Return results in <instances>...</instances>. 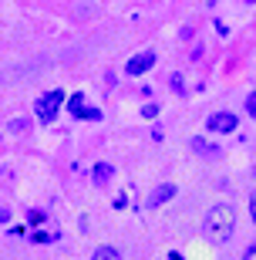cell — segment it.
<instances>
[{"label":"cell","mask_w":256,"mask_h":260,"mask_svg":"<svg viewBox=\"0 0 256 260\" xmlns=\"http://www.w3.org/2000/svg\"><path fill=\"white\" fill-rule=\"evenodd\" d=\"M243 260H256V243H249V250L243 253Z\"/></svg>","instance_id":"obj_18"},{"label":"cell","mask_w":256,"mask_h":260,"mask_svg":"<svg viewBox=\"0 0 256 260\" xmlns=\"http://www.w3.org/2000/svg\"><path fill=\"white\" fill-rule=\"evenodd\" d=\"M10 128H14V132H24V128H27V122H24V118H17V122H10Z\"/></svg>","instance_id":"obj_15"},{"label":"cell","mask_w":256,"mask_h":260,"mask_svg":"<svg viewBox=\"0 0 256 260\" xmlns=\"http://www.w3.org/2000/svg\"><path fill=\"white\" fill-rule=\"evenodd\" d=\"M4 223H10V210L7 206H0V226H4Z\"/></svg>","instance_id":"obj_16"},{"label":"cell","mask_w":256,"mask_h":260,"mask_svg":"<svg viewBox=\"0 0 256 260\" xmlns=\"http://www.w3.org/2000/svg\"><path fill=\"white\" fill-rule=\"evenodd\" d=\"M112 176H115L112 162H98L95 166V186H108V183H112Z\"/></svg>","instance_id":"obj_6"},{"label":"cell","mask_w":256,"mask_h":260,"mask_svg":"<svg viewBox=\"0 0 256 260\" xmlns=\"http://www.w3.org/2000/svg\"><path fill=\"white\" fill-rule=\"evenodd\" d=\"M236 125H239V118L233 115V112H216V115H209V122H206L209 132H219V135L236 132Z\"/></svg>","instance_id":"obj_4"},{"label":"cell","mask_w":256,"mask_h":260,"mask_svg":"<svg viewBox=\"0 0 256 260\" xmlns=\"http://www.w3.org/2000/svg\"><path fill=\"white\" fill-rule=\"evenodd\" d=\"M44 220H48V213H44V210H30L27 213V223H30V226H41Z\"/></svg>","instance_id":"obj_12"},{"label":"cell","mask_w":256,"mask_h":260,"mask_svg":"<svg viewBox=\"0 0 256 260\" xmlns=\"http://www.w3.org/2000/svg\"><path fill=\"white\" fill-rule=\"evenodd\" d=\"M81 118H85V122H101V108L85 105V108H81Z\"/></svg>","instance_id":"obj_10"},{"label":"cell","mask_w":256,"mask_h":260,"mask_svg":"<svg viewBox=\"0 0 256 260\" xmlns=\"http://www.w3.org/2000/svg\"><path fill=\"white\" fill-rule=\"evenodd\" d=\"M249 216H253V223H256V193L249 196Z\"/></svg>","instance_id":"obj_19"},{"label":"cell","mask_w":256,"mask_h":260,"mask_svg":"<svg viewBox=\"0 0 256 260\" xmlns=\"http://www.w3.org/2000/svg\"><path fill=\"white\" fill-rule=\"evenodd\" d=\"M169 260H186V257H182L179 250H172V253H169Z\"/></svg>","instance_id":"obj_20"},{"label":"cell","mask_w":256,"mask_h":260,"mask_svg":"<svg viewBox=\"0 0 256 260\" xmlns=\"http://www.w3.org/2000/svg\"><path fill=\"white\" fill-rule=\"evenodd\" d=\"M61 108H64V91H61V88H54V91H44V95L38 98L34 115H38L41 122H54V118L61 115Z\"/></svg>","instance_id":"obj_2"},{"label":"cell","mask_w":256,"mask_h":260,"mask_svg":"<svg viewBox=\"0 0 256 260\" xmlns=\"http://www.w3.org/2000/svg\"><path fill=\"white\" fill-rule=\"evenodd\" d=\"M192 149H196V152H202V155H212V152H216V149H212L206 139H192Z\"/></svg>","instance_id":"obj_11"},{"label":"cell","mask_w":256,"mask_h":260,"mask_svg":"<svg viewBox=\"0 0 256 260\" xmlns=\"http://www.w3.org/2000/svg\"><path fill=\"white\" fill-rule=\"evenodd\" d=\"M81 108H85V95L78 91V95H71V98H67V112H71L75 118H81Z\"/></svg>","instance_id":"obj_8"},{"label":"cell","mask_w":256,"mask_h":260,"mask_svg":"<svg viewBox=\"0 0 256 260\" xmlns=\"http://www.w3.org/2000/svg\"><path fill=\"white\" fill-rule=\"evenodd\" d=\"M155 115H159V105H152V102L142 105V118H155Z\"/></svg>","instance_id":"obj_13"},{"label":"cell","mask_w":256,"mask_h":260,"mask_svg":"<svg viewBox=\"0 0 256 260\" xmlns=\"http://www.w3.org/2000/svg\"><path fill=\"white\" fill-rule=\"evenodd\" d=\"M57 237H61L57 230H30V233H27V240H30V243H54Z\"/></svg>","instance_id":"obj_7"},{"label":"cell","mask_w":256,"mask_h":260,"mask_svg":"<svg viewBox=\"0 0 256 260\" xmlns=\"http://www.w3.org/2000/svg\"><path fill=\"white\" fill-rule=\"evenodd\" d=\"M172 88H175V91L182 95V75H172Z\"/></svg>","instance_id":"obj_17"},{"label":"cell","mask_w":256,"mask_h":260,"mask_svg":"<svg viewBox=\"0 0 256 260\" xmlns=\"http://www.w3.org/2000/svg\"><path fill=\"white\" fill-rule=\"evenodd\" d=\"M172 196H175V186H172V183H162L159 189H152V196H149V206L155 210V206H162V203H169Z\"/></svg>","instance_id":"obj_5"},{"label":"cell","mask_w":256,"mask_h":260,"mask_svg":"<svg viewBox=\"0 0 256 260\" xmlns=\"http://www.w3.org/2000/svg\"><path fill=\"white\" fill-rule=\"evenodd\" d=\"M91 260H122V253L115 250V247H98V250L91 253Z\"/></svg>","instance_id":"obj_9"},{"label":"cell","mask_w":256,"mask_h":260,"mask_svg":"<svg viewBox=\"0 0 256 260\" xmlns=\"http://www.w3.org/2000/svg\"><path fill=\"white\" fill-rule=\"evenodd\" d=\"M246 115H249V118H256V91L246 98Z\"/></svg>","instance_id":"obj_14"},{"label":"cell","mask_w":256,"mask_h":260,"mask_svg":"<svg viewBox=\"0 0 256 260\" xmlns=\"http://www.w3.org/2000/svg\"><path fill=\"white\" fill-rule=\"evenodd\" d=\"M202 230H206L209 240L216 243H226L236 230V210L229 206V203H216L212 210L206 213V220H202Z\"/></svg>","instance_id":"obj_1"},{"label":"cell","mask_w":256,"mask_h":260,"mask_svg":"<svg viewBox=\"0 0 256 260\" xmlns=\"http://www.w3.org/2000/svg\"><path fill=\"white\" fill-rule=\"evenodd\" d=\"M253 176H256V169H253Z\"/></svg>","instance_id":"obj_21"},{"label":"cell","mask_w":256,"mask_h":260,"mask_svg":"<svg viewBox=\"0 0 256 260\" xmlns=\"http://www.w3.org/2000/svg\"><path fill=\"white\" fill-rule=\"evenodd\" d=\"M152 64H155V51L132 54V58H128V64H125V75H128V78H138V75H145V71H152Z\"/></svg>","instance_id":"obj_3"}]
</instances>
